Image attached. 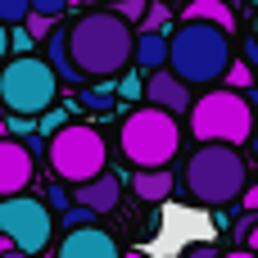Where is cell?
Wrapping results in <instances>:
<instances>
[{
    "label": "cell",
    "instance_id": "cell-4",
    "mask_svg": "<svg viewBox=\"0 0 258 258\" xmlns=\"http://www.w3.org/2000/svg\"><path fill=\"white\" fill-rule=\"evenodd\" d=\"M118 141H122L127 163H136V168H168V159H177V150H181V127H177V113L145 104V109L127 113Z\"/></svg>",
    "mask_w": 258,
    "mask_h": 258
},
{
    "label": "cell",
    "instance_id": "cell-2",
    "mask_svg": "<svg viewBox=\"0 0 258 258\" xmlns=\"http://www.w3.org/2000/svg\"><path fill=\"white\" fill-rule=\"evenodd\" d=\"M227 63H231V32H222L218 23L186 18L168 36V68L186 86H213V82H222Z\"/></svg>",
    "mask_w": 258,
    "mask_h": 258
},
{
    "label": "cell",
    "instance_id": "cell-13",
    "mask_svg": "<svg viewBox=\"0 0 258 258\" xmlns=\"http://www.w3.org/2000/svg\"><path fill=\"white\" fill-rule=\"evenodd\" d=\"M45 63L54 68L59 86H82V82H86V77L77 73L73 54H68V27H59V23H54V32H50V41H45Z\"/></svg>",
    "mask_w": 258,
    "mask_h": 258
},
{
    "label": "cell",
    "instance_id": "cell-17",
    "mask_svg": "<svg viewBox=\"0 0 258 258\" xmlns=\"http://www.w3.org/2000/svg\"><path fill=\"white\" fill-rule=\"evenodd\" d=\"M222 82H227L231 91H249V86H254V68H249L245 59H231L227 73H222Z\"/></svg>",
    "mask_w": 258,
    "mask_h": 258
},
{
    "label": "cell",
    "instance_id": "cell-7",
    "mask_svg": "<svg viewBox=\"0 0 258 258\" xmlns=\"http://www.w3.org/2000/svg\"><path fill=\"white\" fill-rule=\"evenodd\" d=\"M54 95H59V77H54V68L45 59L18 54V59H9L0 68V100H5L9 113L36 118V113H45L54 104Z\"/></svg>",
    "mask_w": 258,
    "mask_h": 258
},
{
    "label": "cell",
    "instance_id": "cell-11",
    "mask_svg": "<svg viewBox=\"0 0 258 258\" xmlns=\"http://www.w3.org/2000/svg\"><path fill=\"white\" fill-rule=\"evenodd\" d=\"M54 258H118V240L109 236V231H100V227H73L63 240H59V249Z\"/></svg>",
    "mask_w": 258,
    "mask_h": 258
},
{
    "label": "cell",
    "instance_id": "cell-5",
    "mask_svg": "<svg viewBox=\"0 0 258 258\" xmlns=\"http://www.w3.org/2000/svg\"><path fill=\"white\" fill-rule=\"evenodd\" d=\"M190 132L195 145L222 141V145H245L254 136V109L240 91H204L190 100Z\"/></svg>",
    "mask_w": 258,
    "mask_h": 258
},
{
    "label": "cell",
    "instance_id": "cell-35",
    "mask_svg": "<svg viewBox=\"0 0 258 258\" xmlns=\"http://www.w3.org/2000/svg\"><path fill=\"white\" fill-rule=\"evenodd\" d=\"M5 54H9V27L0 23V59H5Z\"/></svg>",
    "mask_w": 258,
    "mask_h": 258
},
{
    "label": "cell",
    "instance_id": "cell-27",
    "mask_svg": "<svg viewBox=\"0 0 258 258\" xmlns=\"http://www.w3.org/2000/svg\"><path fill=\"white\" fill-rule=\"evenodd\" d=\"M113 91H118V95H122V100H141V95H145V82H141V77H132V73H127V77H122V82H118V86H113Z\"/></svg>",
    "mask_w": 258,
    "mask_h": 258
},
{
    "label": "cell",
    "instance_id": "cell-9",
    "mask_svg": "<svg viewBox=\"0 0 258 258\" xmlns=\"http://www.w3.org/2000/svg\"><path fill=\"white\" fill-rule=\"evenodd\" d=\"M36 177V159L18 136H0V195H23Z\"/></svg>",
    "mask_w": 258,
    "mask_h": 258
},
{
    "label": "cell",
    "instance_id": "cell-36",
    "mask_svg": "<svg viewBox=\"0 0 258 258\" xmlns=\"http://www.w3.org/2000/svg\"><path fill=\"white\" fill-rule=\"evenodd\" d=\"M245 240H249V249H254V254H258V222H254V227H249V231H245Z\"/></svg>",
    "mask_w": 258,
    "mask_h": 258
},
{
    "label": "cell",
    "instance_id": "cell-3",
    "mask_svg": "<svg viewBox=\"0 0 258 258\" xmlns=\"http://www.w3.org/2000/svg\"><path fill=\"white\" fill-rule=\"evenodd\" d=\"M186 186L200 204H231L240 200V190L249 186L245 177V159H240V145H222V141H204L195 145L190 163H186Z\"/></svg>",
    "mask_w": 258,
    "mask_h": 258
},
{
    "label": "cell",
    "instance_id": "cell-25",
    "mask_svg": "<svg viewBox=\"0 0 258 258\" xmlns=\"http://www.w3.org/2000/svg\"><path fill=\"white\" fill-rule=\"evenodd\" d=\"M23 27H27V32H32L36 41H41V36H50V32H54V18H45V14H32V9H27Z\"/></svg>",
    "mask_w": 258,
    "mask_h": 258
},
{
    "label": "cell",
    "instance_id": "cell-32",
    "mask_svg": "<svg viewBox=\"0 0 258 258\" xmlns=\"http://www.w3.org/2000/svg\"><path fill=\"white\" fill-rule=\"evenodd\" d=\"M240 59H245V63L258 73V41H249V45H245V54H240Z\"/></svg>",
    "mask_w": 258,
    "mask_h": 258
},
{
    "label": "cell",
    "instance_id": "cell-20",
    "mask_svg": "<svg viewBox=\"0 0 258 258\" xmlns=\"http://www.w3.org/2000/svg\"><path fill=\"white\" fill-rule=\"evenodd\" d=\"M63 122H68V109H63V104H50V109H45V113L36 118V132H41V136L50 141V136H54V132H59Z\"/></svg>",
    "mask_w": 258,
    "mask_h": 258
},
{
    "label": "cell",
    "instance_id": "cell-1",
    "mask_svg": "<svg viewBox=\"0 0 258 258\" xmlns=\"http://www.w3.org/2000/svg\"><path fill=\"white\" fill-rule=\"evenodd\" d=\"M136 32L113 9H91L68 27V54L82 77H113L132 63Z\"/></svg>",
    "mask_w": 258,
    "mask_h": 258
},
{
    "label": "cell",
    "instance_id": "cell-18",
    "mask_svg": "<svg viewBox=\"0 0 258 258\" xmlns=\"http://www.w3.org/2000/svg\"><path fill=\"white\" fill-rule=\"evenodd\" d=\"M168 27H172V9H168V5H145L141 32H168Z\"/></svg>",
    "mask_w": 258,
    "mask_h": 258
},
{
    "label": "cell",
    "instance_id": "cell-12",
    "mask_svg": "<svg viewBox=\"0 0 258 258\" xmlns=\"http://www.w3.org/2000/svg\"><path fill=\"white\" fill-rule=\"evenodd\" d=\"M118 195H122V181L113 172H95L91 181H77L73 204H86L91 213H113L118 209Z\"/></svg>",
    "mask_w": 258,
    "mask_h": 258
},
{
    "label": "cell",
    "instance_id": "cell-28",
    "mask_svg": "<svg viewBox=\"0 0 258 258\" xmlns=\"http://www.w3.org/2000/svg\"><path fill=\"white\" fill-rule=\"evenodd\" d=\"M5 127H9V132H14V136H18V141H23V136H32V132H36V122H32V118H27V113H14V118H9V122H5Z\"/></svg>",
    "mask_w": 258,
    "mask_h": 258
},
{
    "label": "cell",
    "instance_id": "cell-6",
    "mask_svg": "<svg viewBox=\"0 0 258 258\" xmlns=\"http://www.w3.org/2000/svg\"><path fill=\"white\" fill-rule=\"evenodd\" d=\"M45 159H50V172L63 177V181H91L95 172H104L109 163V145L95 127L86 122H63L50 141H45Z\"/></svg>",
    "mask_w": 258,
    "mask_h": 258
},
{
    "label": "cell",
    "instance_id": "cell-24",
    "mask_svg": "<svg viewBox=\"0 0 258 258\" xmlns=\"http://www.w3.org/2000/svg\"><path fill=\"white\" fill-rule=\"evenodd\" d=\"M91 218H95V213H91V209H86V204H68V209H63V218H59V222H63V231H73V227H86V222H91Z\"/></svg>",
    "mask_w": 258,
    "mask_h": 258
},
{
    "label": "cell",
    "instance_id": "cell-33",
    "mask_svg": "<svg viewBox=\"0 0 258 258\" xmlns=\"http://www.w3.org/2000/svg\"><path fill=\"white\" fill-rule=\"evenodd\" d=\"M0 258H32V254H23V249H14L9 240H0Z\"/></svg>",
    "mask_w": 258,
    "mask_h": 258
},
{
    "label": "cell",
    "instance_id": "cell-29",
    "mask_svg": "<svg viewBox=\"0 0 258 258\" xmlns=\"http://www.w3.org/2000/svg\"><path fill=\"white\" fill-rule=\"evenodd\" d=\"M45 204H50L54 213H63V209L73 204V190H59V186H50V195H45Z\"/></svg>",
    "mask_w": 258,
    "mask_h": 258
},
{
    "label": "cell",
    "instance_id": "cell-40",
    "mask_svg": "<svg viewBox=\"0 0 258 258\" xmlns=\"http://www.w3.org/2000/svg\"><path fill=\"white\" fill-rule=\"evenodd\" d=\"M254 5H258V0H254Z\"/></svg>",
    "mask_w": 258,
    "mask_h": 258
},
{
    "label": "cell",
    "instance_id": "cell-8",
    "mask_svg": "<svg viewBox=\"0 0 258 258\" xmlns=\"http://www.w3.org/2000/svg\"><path fill=\"white\" fill-rule=\"evenodd\" d=\"M0 236L14 249H23V254L50 249V236H54L50 204L45 200H32V195H5L0 200Z\"/></svg>",
    "mask_w": 258,
    "mask_h": 258
},
{
    "label": "cell",
    "instance_id": "cell-21",
    "mask_svg": "<svg viewBox=\"0 0 258 258\" xmlns=\"http://www.w3.org/2000/svg\"><path fill=\"white\" fill-rule=\"evenodd\" d=\"M9 50H18V54H32V50H36V36H32L23 23H14V27H9Z\"/></svg>",
    "mask_w": 258,
    "mask_h": 258
},
{
    "label": "cell",
    "instance_id": "cell-14",
    "mask_svg": "<svg viewBox=\"0 0 258 258\" xmlns=\"http://www.w3.org/2000/svg\"><path fill=\"white\" fill-rule=\"evenodd\" d=\"M132 59H136V63H141L145 73L163 68V63H168V32H136Z\"/></svg>",
    "mask_w": 258,
    "mask_h": 258
},
{
    "label": "cell",
    "instance_id": "cell-31",
    "mask_svg": "<svg viewBox=\"0 0 258 258\" xmlns=\"http://www.w3.org/2000/svg\"><path fill=\"white\" fill-rule=\"evenodd\" d=\"M240 204H245L249 213H258V186H245V190H240Z\"/></svg>",
    "mask_w": 258,
    "mask_h": 258
},
{
    "label": "cell",
    "instance_id": "cell-26",
    "mask_svg": "<svg viewBox=\"0 0 258 258\" xmlns=\"http://www.w3.org/2000/svg\"><path fill=\"white\" fill-rule=\"evenodd\" d=\"M68 5H73V0H32V14H45V18L59 23V18L68 14Z\"/></svg>",
    "mask_w": 258,
    "mask_h": 258
},
{
    "label": "cell",
    "instance_id": "cell-15",
    "mask_svg": "<svg viewBox=\"0 0 258 258\" xmlns=\"http://www.w3.org/2000/svg\"><path fill=\"white\" fill-rule=\"evenodd\" d=\"M132 190H136L141 200L159 204V200H168V195H172V172H168V168H136Z\"/></svg>",
    "mask_w": 258,
    "mask_h": 258
},
{
    "label": "cell",
    "instance_id": "cell-34",
    "mask_svg": "<svg viewBox=\"0 0 258 258\" xmlns=\"http://www.w3.org/2000/svg\"><path fill=\"white\" fill-rule=\"evenodd\" d=\"M186 258H218V249H209V245H200V249H190Z\"/></svg>",
    "mask_w": 258,
    "mask_h": 258
},
{
    "label": "cell",
    "instance_id": "cell-30",
    "mask_svg": "<svg viewBox=\"0 0 258 258\" xmlns=\"http://www.w3.org/2000/svg\"><path fill=\"white\" fill-rule=\"evenodd\" d=\"M23 145H27V154H32V159H45V136H41V132L23 136Z\"/></svg>",
    "mask_w": 258,
    "mask_h": 258
},
{
    "label": "cell",
    "instance_id": "cell-16",
    "mask_svg": "<svg viewBox=\"0 0 258 258\" xmlns=\"http://www.w3.org/2000/svg\"><path fill=\"white\" fill-rule=\"evenodd\" d=\"M186 18L218 23L222 32H231V36H236V14H231V5H227V0H190V5H186Z\"/></svg>",
    "mask_w": 258,
    "mask_h": 258
},
{
    "label": "cell",
    "instance_id": "cell-19",
    "mask_svg": "<svg viewBox=\"0 0 258 258\" xmlns=\"http://www.w3.org/2000/svg\"><path fill=\"white\" fill-rule=\"evenodd\" d=\"M77 100H82V109H95V113H109V109H113V91H109V86H91V91H82Z\"/></svg>",
    "mask_w": 258,
    "mask_h": 258
},
{
    "label": "cell",
    "instance_id": "cell-38",
    "mask_svg": "<svg viewBox=\"0 0 258 258\" xmlns=\"http://www.w3.org/2000/svg\"><path fill=\"white\" fill-rule=\"evenodd\" d=\"M249 145H254V159H258V118H254V136H249Z\"/></svg>",
    "mask_w": 258,
    "mask_h": 258
},
{
    "label": "cell",
    "instance_id": "cell-37",
    "mask_svg": "<svg viewBox=\"0 0 258 258\" xmlns=\"http://www.w3.org/2000/svg\"><path fill=\"white\" fill-rule=\"evenodd\" d=\"M218 258H258L254 249H231V254H218Z\"/></svg>",
    "mask_w": 258,
    "mask_h": 258
},
{
    "label": "cell",
    "instance_id": "cell-22",
    "mask_svg": "<svg viewBox=\"0 0 258 258\" xmlns=\"http://www.w3.org/2000/svg\"><path fill=\"white\" fill-rule=\"evenodd\" d=\"M145 5H150V0H118V5H113V14H118L122 23H132V27H136V23L145 18Z\"/></svg>",
    "mask_w": 258,
    "mask_h": 258
},
{
    "label": "cell",
    "instance_id": "cell-23",
    "mask_svg": "<svg viewBox=\"0 0 258 258\" xmlns=\"http://www.w3.org/2000/svg\"><path fill=\"white\" fill-rule=\"evenodd\" d=\"M27 9H32V0H0V23H23L27 18Z\"/></svg>",
    "mask_w": 258,
    "mask_h": 258
},
{
    "label": "cell",
    "instance_id": "cell-39",
    "mask_svg": "<svg viewBox=\"0 0 258 258\" xmlns=\"http://www.w3.org/2000/svg\"><path fill=\"white\" fill-rule=\"evenodd\" d=\"M0 240H5V236H0Z\"/></svg>",
    "mask_w": 258,
    "mask_h": 258
},
{
    "label": "cell",
    "instance_id": "cell-10",
    "mask_svg": "<svg viewBox=\"0 0 258 258\" xmlns=\"http://www.w3.org/2000/svg\"><path fill=\"white\" fill-rule=\"evenodd\" d=\"M145 100H150L154 109H168V113H190V86H186L168 63L145 77Z\"/></svg>",
    "mask_w": 258,
    "mask_h": 258
}]
</instances>
